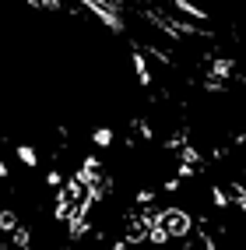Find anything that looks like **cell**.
Instances as JSON below:
<instances>
[{
    "label": "cell",
    "instance_id": "6da1fadb",
    "mask_svg": "<svg viewBox=\"0 0 246 250\" xmlns=\"http://www.w3.org/2000/svg\"><path fill=\"white\" fill-rule=\"evenodd\" d=\"M158 222L166 226V232H169V240L172 236H187L190 232V226H193V219L183 211V208H169V211H158Z\"/></svg>",
    "mask_w": 246,
    "mask_h": 250
},
{
    "label": "cell",
    "instance_id": "7a4b0ae2",
    "mask_svg": "<svg viewBox=\"0 0 246 250\" xmlns=\"http://www.w3.org/2000/svg\"><path fill=\"white\" fill-rule=\"evenodd\" d=\"M232 71H236V63L228 60V57H218V60H211V74H208V78H218V81H222V78H228Z\"/></svg>",
    "mask_w": 246,
    "mask_h": 250
},
{
    "label": "cell",
    "instance_id": "3957f363",
    "mask_svg": "<svg viewBox=\"0 0 246 250\" xmlns=\"http://www.w3.org/2000/svg\"><path fill=\"white\" fill-rule=\"evenodd\" d=\"M134 71H137V81H141V85H148V81H151V71H148V60H144L141 49L134 53Z\"/></svg>",
    "mask_w": 246,
    "mask_h": 250
},
{
    "label": "cell",
    "instance_id": "277c9868",
    "mask_svg": "<svg viewBox=\"0 0 246 250\" xmlns=\"http://www.w3.org/2000/svg\"><path fill=\"white\" fill-rule=\"evenodd\" d=\"M151 247H162V243H169V232H166V226H148V236H144Z\"/></svg>",
    "mask_w": 246,
    "mask_h": 250
},
{
    "label": "cell",
    "instance_id": "5b68a950",
    "mask_svg": "<svg viewBox=\"0 0 246 250\" xmlns=\"http://www.w3.org/2000/svg\"><path fill=\"white\" fill-rule=\"evenodd\" d=\"M18 159H21L25 166H36V162H39V155H36V148H32V145H18Z\"/></svg>",
    "mask_w": 246,
    "mask_h": 250
},
{
    "label": "cell",
    "instance_id": "8992f818",
    "mask_svg": "<svg viewBox=\"0 0 246 250\" xmlns=\"http://www.w3.org/2000/svg\"><path fill=\"white\" fill-rule=\"evenodd\" d=\"M14 226H18V215H14L11 208H4V211H0V229H4V232H11Z\"/></svg>",
    "mask_w": 246,
    "mask_h": 250
},
{
    "label": "cell",
    "instance_id": "52a82bcc",
    "mask_svg": "<svg viewBox=\"0 0 246 250\" xmlns=\"http://www.w3.org/2000/svg\"><path fill=\"white\" fill-rule=\"evenodd\" d=\"M179 166H190V169L201 166V152H197V148H183V162H179Z\"/></svg>",
    "mask_w": 246,
    "mask_h": 250
},
{
    "label": "cell",
    "instance_id": "ba28073f",
    "mask_svg": "<svg viewBox=\"0 0 246 250\" xmlns=\"http://www.w3.org/2000/svg\"><path fill=\"white\" fill-rule=\"evenodd\" d=\"M232 197H236V208L246 211V187H243V183H236V187H232Z\"/></svg>",
    "mask_w": 246,
    "mask_h": 250
},
{
    "label": "cell",
    "instance_id": "9c48e42d",
    "mask_svg": "<svg viewBox=\"0 0 246 250\" xmlns=\"http://www.w3.org/2000/svg\"><path fill=\"white\" fill-rule=\"evenodd\" d=\"M92 138H95V145H102V148H106V145L113 141V130H109V127H98V130H95Z\"/></svg>",
    "mask_w": 246,
    "mask_h": 250
},
{
    "label": "cell",
    "instance_id": "30bf717a",
    "mask_svg": "<svg viewBox=\"0 0 246 250\" xmlns=\"http://www.w3.org/2000/svg\"><path fill=\"white\" fill-rule=\"evenodd\" d=\"M25 243H28V229H18V232H14V247L25 250Z\"/></svg>",
    "mask_w": 246,
    "mask_h": 250
},
{
    "label": "cell",
    "instance_id": "8fae6325",
    "mask_svg": "<svg viewBox=\"0 0 246 250\" xmlns=\"http://www.w3.org/2000/svg\"><path fill=\"white\" fill-rule=\"evenodd\" d=\"M211 201H215L218 208H225V205H228V197H225V190H218V187H215V194H211Z\"/></svg>",
    "mask_w": 246,
    "mask_h": 250
},
{
    "label": "cell",
    "instance_id": "7c38bea8",
    "mask_svg": "<svg viewBox=\"0 0 246 250\" xmlns=\"http://www.w3.org/2000/svg\"><path fill=\"white\" fill-rule=\"evenodd\" d=\"M155 201V190H141L137 194V205H151Z\"/></svg>",
    "mask_w": 246,
    "mask_h": 250
},
{
    "label": "cell",
    "instance_id": "4fadbf2b",
    "mask_svg": "<svg viewBox=\"0 0 246 250\" xmlns=\"http://www.w3.org/2000/svg\"><path fill=\"white\" fill-rule=\"evenodd\" d=\"M60 180H63V176H60L57 169H53V173H49V176H46V183H49V187H60Z\"/></svg>",
    "mask_w": 246,
    "mask_h": 250
},
{
    "label": "cell",
    "instance_id": "5bb4252c",
    "mask_svg": "<svg viewBox=\"0 0 246 250\" xmlns=\"http://www.w3.org/2000/svg\"><path fill=\"white\" fill-rule=\"evenodd\" d=\"M0 176H7V162L4 159H0Z\"/></svg>",
    "mask_w": 246,
    "mask_h": 250
}]
</instances>
